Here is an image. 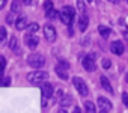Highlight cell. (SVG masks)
Returning a JSON list of instances; mask_svg holds the SVG:
<instances>
[{"label":"cell","mask_w":128,"mask_h":113,"mask_svg":"<svg viewBox=\"0 0 128 113\" xmlns=\"http://www.w3.org/2000/svg\"><path fill=\"white\" fill-rule=\"evenodd\" d=\"M74 15H76V9L72 6H63L62 11L59 12V18L63 24L66 26H72V21H74Z\"/></svg>","instance_id":"6da1fadb"},{"label":"cell","mask_w":128,"mask_h":113,"mask_svg":"<svg viewBox=\"0 0 128 113\" xmlns=\"http://www.w3.org/2000/svg\"><path fill=\"white\" fill-rule=\"evenodd\" d=\"M47 78H48V72L39 71V70H36V71L27 74V80H29L32 84H42V83H45Z\"/></svg>","instance_id":"7a4b0ae2"},{"label":"cell","mask_w":128,"mask_h":113,"mask_svg":"<svg viewBox=\"0 0 128 113\" xmlns=\"http://www.w3.org/2000/svg\"><path fill=\"white\" fill-rule=\"evenodd\" d=\"M27 64L32 68L39 70V68H42L45 65V58H44L42 54H39V53H32L29 58H27Z\"/></svg>","instance_id":"3957f363"},{"label":"cell","mask_w":128,"mask_h":113,"mask_svg":"<svg viewBox=\"0 0 128 113\" xmlns=\"http://www.w3.org/2000/svg\"><path fill=\"white\" fill-rule=\"evenodd\" d=\"M56 74L62 78V80H66L68 78V70H70V64L66 60H59V64L56 65Z\"/></svg>","instance_id":"277c9868"},{"label":"cell","mask_w":128,"mask_h":113,"mask_svg":"<svg viewBox=\"0 0 128 113\" xmlns=\"http://www.w3.org/2000/svg\"><path fill=\"white\" fill-rule=\"evenodd\" d=\"M72 84L76 86V89L78 90V94H80L82 96L89 95V88H88V84L84 83L83 78H80V77H72Z\"/></svg>","instance_id":"5b68a950"},{"label":"cell","mask_w":128,"mask_h":113,"mask_svg":"<svg viewBox=\"0 0 128 113\" xmlns=\"http://www.w3.org/2000/svg\"><path fill=\"white\" fill-rule=\"evenodd\" d=\"M82 64H83V68H84L86 71H89V72L95 71V70H96V64H95V54H88V56H84V58H83V60H82Z\"/></svg>","instance_id":"8992f818"},{"label":"cell","mask_w":128,"mask_h":113,"mask_svg":"<svg viewBox=\"0 0 128 113\" xmlns=\"http://www.w3.org/2000/svg\"><path fill=\"white\" fill-rule=\"evenodd\" d=\"M44 36H45V39L48 41V42H54L56 41V29L51 26V24H47L45 27H44Z\"/></svg>","instance_id":"52a82bcc"},{"label":"cell","mask_w":128,"mask_h":113,"mask_svg":"<svg viewBox=\"0 0 128 113\" xmlns=\"http://www.w3.org/2000/svg\"><path fill=\"white\" fill-rule=\"evenodd\" d=\"M24 42H26V45H27L30 50H35V48L38 47V44H39V38H38L36 35H29V33H26Z\"/></svg>","instance_id":"ba28073f"},{"label":"cell","mask_w":128,"mask_h":113,"mask_svg":"<svg viewBox=\"0 0 128 113\" xmlns=\"http://www.w3.org/2000/svg\"><path fill=\"white\" fill-rule=\"evenodd\" d=\"M110 51H112L113 54H118V56H120V54H124V51H125V47H124V44H122L120 41H113V42L110 44Z\"/></svg>","instance_id":"9c48e42d"},{"label":"cell","mask_w":128,"mask_h":113,"mask_svg":"<svg viewBox=\"0 0 128 113\" xmlns=\"http://www.w3.org/2000/svg\"><path fill=\"white\" fill-rule=\"evenodd\" d=\"M41 90H42V96L44 98H51L54 94V89L50 83H42L41 84Z\"/></svg>","instance_id":"30bf717a"},{"label":"cell","mask_w":128,"mask_h":113,"mask_svg":"<svg viewBox=\"0 0 128 113\" xmlns=\"http://www.w3.org/2000/svg\"><path fill=\"white\" fill-rule=\"evenodd\" d=\"M27 26H29V21H27V18H26L24 15H21V17H18V18L15 20V27H17V30H24V29H27Z\"/></svg>","instance_id":"8fae6325"},{"label":"cell","mask_w":128,"mask_h":113,"mask_svg":"<svg viewBox=\"0 0 128 113\" xmlns=\"http://www.w3.org/2000/svg\"><path fill=\"white\" fill-rule=\"evenodd\" d=\"M88 26H89V17H88L86 14H82V15L78 17V29H80L82 32H84V30L88 29Z\"/></svg>","instance_id":"7c38bea8"},{"label":"cell","mask_w":128,"mask_h":113,"mask_svg":"<svg viewBox=\"0 0 128 113\" xmlns=\"http://www.w3.org/2000/svg\"><path fill=\"white\" fill-rule=\"evenodd\" d=\"M96 102H98V106L101 107V110H106V112H108V110L112 108V102H110L107 98H104V96H100Z\"/></svg>","instance_id":"4fadbf2b"},{"label":"cell","mask_w":128,"mask_h":113,"mask_svg":"<svg viewBox=\"0 0 128 113\" xmlns=\"http://www.w3.org/2000/svg\"><path fill=\"white\" fill-rule=\"evenodd\" d=\"M100 82H101V86L104 88V90H107L108 94H113V88H112V84H110V82H108V78L106 76H101Z\"/></svg>","instance_id":"5bb4252c"},{"label":"cell","mask_w":128,"mask_h":113,"mask_svg":"<svg viewBox=\"0 0 128 113\" xmlns=\"http://www.w3.org/2000/svg\"><path fill=\"white\" fill-rule=\"evenodd\" d=\"M59 104H60L62 107H68V106H71V104H72V96H71V95H66V94H63V96L59 100Z\"/></svg>","instance_id":"9a60e30c"},{"label":"cell","mask_w":128,"mask_h":113,"mask_svg":"<svg viewBox=\"0 0 128 113\" xmlns=\"http://www.w3.org/2000/svg\"><path fill=\"white\" fill-rule=\"evenodd\" d=\"M98 32H100V35H101L102 38H108V36L112 35V29H108V27H106V26H100V27H98Z\"/></svg>","instance_id":"2e32d148"},{"label":"cell","mask_w":128,"mask_h":113,"mask_svg":"<svg viewBox=\"0 0 128 113\" xmlns=\"http://www.w3.org/2000/svg\"><path fill=\"white\" fill-rule=\"evenodd\" d=\"M84 110H86V113H95V112H96L95 104H94L92 101H86V102H84Z\"/></svg>","instance_id":"e0dca14e"},{"label":"cell","mask_w":128,"mask_h":113,"mask_svg":"<svg viewBox=\"0 0 128 113\" xmlns=\"http://www.w3.org/2000/svg\"><path fill=\"white\" fill-rule=\"evenodd\" d=\"M38 29H39V24L38 23H32V24L27 26V33L29 35H35L38 32Z\"/></svg>","instance_id":"ac0fdd59"},{"label":"cell","mask_w":128,"mask_h":113,"mask_svg":"<svg viewBox=\"0 0 128 113\" xmlns=\"http://www.w3.org/2000/svg\"><path fill=\"white\" fill-rule=\"evenodd\" d=\"M11 9H12L14 14H15V12H20V11H21V0H14L12 5H11Z\"/></svg>","instance_id":"d6986e66"},{"label":"cell","mask_w":128,"mask_h":113,"mask_svg":"<svg viewBox=\"0 0 128 113\" xmlns=\"http://www.w3.org/2000/svg\"><path fill=\"white\" fill-rule=\"evenodd\" d=\"M9 48L14 50V51H20V48H18V41H17L15 36L11 38V41H9Z\"/></svg>","instance_id":"ffe728a7"},{"label":"cell","mask_w":128,"mask_h":113,"mask_svg":"<svg viewBox=\"0 0 128 113\" xmlns=\"http://www.w3.org/2000/svg\"><path fill=\"white\" fill-rule=\"evenodd\" d=\"M77 9L82 14H86V3H84V0H77Z\"/></svg>","instance_id":"44dd1931"},{"label":"cell","mask_w":128,"mask_h":113,"mask_svg":"<svg viewBox=\"0 0 128 113\" xmlns=\"http://www.w3.org/2000/svg\"><path fill=\"white\" fill-rule=\"evenodd\" d=\"M45 15H47V18H50V20H54V18H57V17H59V12H57L56 9H51V11L45 12Z\"/></svg>","instance_id":"7402d4cb"},{"label":"cell","mask_w":128,"mask_h":113,"mask_svg":"<svg viewBox=\"0 0 128 113\" xmlns=\"http://www.w3.org/2000/svg\"><path fill=\"white\" fill-rule=\"evenodd\" d=\"M6 38H8V32H6V29H5V27H0V42H5Z\"/></svg>","instance_id":"603a6c76"},{"label":"cell","mask_w":128,"mask_h":113,"mask_svg":"<svg viewBox=\"0 0 128 113\" xmlns=\"http://www.w3.org/2000/svg\"><path fill=\"white\" fill-rule=\"evenodd\" d=\"M11 84V77H0V86H9Z\"/></svg>","instance_id":"cb8c5ba5"},{"label":"cell","mask_w":128,"mask_h":113,"mask_svg":"<svg viewBox=\"0 0 128 113\" xmlns=\"http://www.w3.org/2000/svg\"><path fill=\"white\" fill-rule=\"evenodd\" d=\"M44 9H45V12H48V11L54 9V8H53V2H51V0H47V2L44 3Z\"/></svg>","instance_id":"d4e9b609"},{"label":"cell","mask_w":128,"mask_h":113,"mask_svg":"<svg viewBox=\"0 0 128 113\" xmlns=\"http://www.w3.org/2000/svg\"><path fill=\"white\" fill-rule=\"evenodd\" d=\"M5 66H6V59L3 58V56H0V72H3Z\"/></svg>","instance_id":"484cf974"},{"label":"cell","mask_w":128,"mask_h":113,"mask_svg":"<svg viewBox=\"0 0 128 113\" xmlns=\"http://www.w3.org/2000/svg\"><path fill=\"white\" fill-rule=\"evenodd\" d=\"M112 66V60L110 59H102V68L104 70H108Z\"/></svg>","instance_id":"4316f807"},{"label":"cell","mask_w":128,"mask_h":113,"mask_svg":"<svg viewBox=\"0 0 128 113\" xmlns=\"http://www.w3.org/2000/svg\"><path fill=\"white\" fill-rule=\"evenodd\" d=\"M6 23H8V24H12V23H14V12L8 14V17H6Z\"/></svg>","instance_id":"83f0119b"},{"label":"cell","mask_w":128,"mask_h":113,"mask_svg":"<svg viewBox=\"0 0 128 113\" xmlns=\"http://www.w3.org/2000/svg\"><path fill=\"white\" fill-rule=\"evenodd\" d=\"M122 101H124V104L128 107V94H124V95H122Z\"/></svg>","instance_id":"f1b7e54d"},{"label":"cell","mask_w":128,"mask_h":113,"mask_svg":"<svg viewBox=\"0 0 128 113\" xmlns=\"http://www.w3.org/2000/svg\"><path fill=\"white\" fill-rule=\"evenodd\" d=\"M6 2H8V0H0V11H2V9L5 8V5H6Z\"/></svg>","instance_id":"f546056e"},{"label":"cell","mask_w":128,"mask_h":113,"mask_svg":"<svg viewBox=\"0 0 128 113\" xmlns=\"http://www.w3.org/2000/svg\"><path fill=\"white\" fill-rule=\"evenodd\" d=\"M68 35H70V36L74 35V29H72V26H70V29H68Z\"/></svg>","instance_id":"4dcf8cb0"},{"label":"cell","mask_w":128,"mask_h":113,"mask_svg":"<svg viewBox=\"0 0 128 113\" xmlns=\"http://www.w3.org/2000/svg\"><path fill=\"white\" fill-rule=\"evenodd\" d=\"M72 113H82V110H80V107H77V106H76V107L72 108Z\"/></svg>","instance_id":"1f68e13d"},{"label":"cell","mask_w":128,"mask_h":113,"mask_svg":"<svg viewBox=\"0 0 128 113\" xmlns=\"http://www.w3.org/2000/svg\"><path fill=\"white\" fill-rule=\"evenodd\" d=\"M32 2H33V0H23L24 5H32Z\"/></svg>","instance_id":"d6a6232c"},{"label":"cell","mask_w":128,"mask_h":113,"mask_svg":"<svg viewBox=\"0 0 128 113\" xmlns=\"http://www.w3.org/2000/svg\"><path fill=\"white\" fill-rule=\"evenodd\" d=\"M45 104H47V98L42 96V107H45Z\"/></svg>","instance_id":"836d02e7"},{"label":"cell","mask_w":128,"mask_h":113,"mask_svg":"<svg viewBox=\"0 0 128 113\" xmlns=\"http://www.w3.org/2000/svg\"><path fill=\"white\" fill-rule=\"evenodd\" d=\"M59 113H68V112H66V110H63V108H62V110H59Z\"/></svg>","instance_id":"e575fe53"},{"label":"cell","mask_w":128,"mask_h":113,"mask_svg":"<svg viewBox=\"0 0 128 113\" xmlns=\"http://www.w3.org/2000/svg\"><path fill=\"white\" fill-rule=\"evenodd\" d=\"M100 113H108V112H106V110H101V112H100Z\"/></svg>","instance_id":"d590c367"},{"label":"cell","mask_w":128,"mask_h":113,"mask_svg":"<svg viewBox=\"0 0 128 113\" xmlns=\"http://www.w3.org/2000/svg\"><path fill=\"white\" fill-rule=\"evenodd\" d=\"M108 2H113V3H114V2H118V0H108Z\"/></svg>","instance_id":"8d00e7d4"},{"label":"cell","mask_w":128,"mask_h":113,"mask_svg":"<svg viewBox=\"0 0 128 113\" xmlns=\"http://www.w3.org/2000/svg\"><path fill=\"white\" fill-rule=\"evenodd\" d=\"M126 83H128V74H126Z\"/></svg>","instance_id":"74e56055"},{"label":"cell","mask_w":128,"mask_h":113,"mask_svg":"<svg viewBox=\"0 0 128 113\" xmlns=\"http://www.w3.org/2000/svg\"><path fill=\"white\" fill-rule=\"evenodd\" d=\"M88 2H94V0H88Z\"/></svg>","instance_id":"f35d334b"},{"label":"cell","mask_w":128,"mask_h":113,"mask_svg":"<svg viewBox=\"0 0 128 113\" xmlns=\"http://www.w3.org/2000/svg\"><path fill=\"white\" fill-rule=\"evenodd\" d=\"M126 2H128V0H126Z\"/></svg>","instance_id":"ab89813d"}]
</instances>
